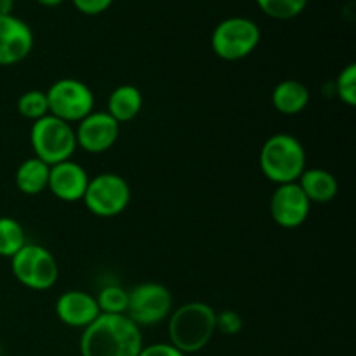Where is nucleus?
<instances>
[{"label":"nucleus","instance_id":"nucleus-1","mask_svg":"<svg viewBox=\"0 0 356 356\" xmlns=\"http://www.w3.org/2000/svg\"><path fill=\"white\" fill-rule=\"evenodd\" d=\"M143 332L127 315H99L82 330L80 356H138Z\"/></svg>","mask_w":356,"mask_h":356},{"label":"nucleus","instance_id":"nucleus-2","mask_svg":"<svg viewBox=\"0 0 356 356\" xmlns=\"http://www.w3.org/2000/svg\"><path fill=\"white\" fill-rule=\"evenodd\" d=\"M216 332V309L204 301L184 302L174 308L167 318L169 343L184 355L207 348Z\"/></svg>","mask_w":356,"mask_h":356},{"label":"nucleus","instance_id":"nucleus-3","mask_svg":"<svg viewBox=\"0 0 356 356\" xmlns=\"http://www.w3.org/2000/svg\"><path fill=\"white\" fill-rule=\"evenodd\" d=\"M308 165L302 143L296 136L278 132L263 143L259 152V167L263 176L273 184L298 183Z\"/></svg>","mask_w":356,"mask_h":356},{"label":"nucleus","instance_id":"nucleus-4","mask_svg":"<svg viewBox=\"0 0 356 356\" xmlns=\"http://www.w3.org/2000/svg\"><path fill=\"white\" fill-rule=\"evenodd\" d=\"M30 146L33 156L47 165L72 160L76 152L75 127L54 115H45L40 120L31 122Z\"/></svg>","mask_w":356,"mask_h":356},{"label":"nucleus","instance_id":"nucleus-5","mask_svg":"<svg viewBox=\"0 0 356 356\" xmlns=\"http://www.w3.org/2000/svg\"><path fill=\"white\" fill-rule=\"evenodd\" d=\"M261 42V28L250 17L232 16L219 21L211 35V49L222 61L249 58Z\"/></svg>","mask_w":356,"mask_h":356},{"label":"nucleus","instance_id":"nucleus-6","mask_svg":"<svg viewBox=\"0 0 356 356\" xmlns=\"http://www.w3.org/2000/svg\"><path fill=\"white\" fill-rule=\"evenodd\" d=\"M10 271L23 287L44 292L56 285L59 266L51 250L38 243H26L14 257H10Z\"/></svg>","mask_w":356,"mask_h":356},{"label":"nucleus","instance_id":"nucleus-7","mask_svg":"<svg viewBox=\"0 0 356 356\" xmlns=\"http://www.w3.org/2000/svg\"><path fill=\"white\" fill-rule=\"evenodd\" d=\"M132 200L131 184L124 176L103 172L90 177L82 202L87 211L96 218H117Z\"/></svg>","mask_w":356,"mask_h":356},{"label":"nucleus","instance_id":"nucleus-8","mask_svg":"<svg viewBox=\"0 0 356 356\" xmlns=\"http://www.w3.org/2000/svg\"><path fill=\"white\" fill-rule=\"evenodd\" d=\"M49 115L61 118L68 124H79L94 111L96 96L86 82L79 79H59L47 90Z\"/></svg>","mask_w":356,"mask_h":356},{"label":"nucleus","instance_id":"nucleus-9","mask_svg":"<svg viewBox=\"0 0 356 356\" xmlns=\"http://www.w3.org/2000/svg\"><path fill=\"white\" fill-rule=\"evenodd\" d=\"M174 309V299L169 289L159 282H143L129 291L125 315L141 329L167 322Z\"/></svg>","mask_w":356,"mask_h":356},{"label":"nucleus","instance_id":"nucleus-10","mask_svg":"<svg viewBox=\"0 0 356 356\" xmlns=\"http://www.w3.org/2000/svg\"><path fill=\"white\" fill-rule=\"evenodd\" d=\"M76 146L90 155H101L115 146L120 138V124L106 111H96L87 115L75 127Z\"/></svg>","mask_w":356,"mask_h":356},{"label":"nucleus","instance_id":"nucleus-11","mask_svg":"<svg viewBox=\"0 0 356 356\" xmlns=\"http://www.w3.org/2000/svg\"><path fill=\"white\" fill-rule=\"evenodd\" d=\"M312 212V202L299 183L278 184L270 198V214L280 228L296 229L306 222Z\"/></svg>","mask_w":356,"mask_h":356},{"label":"nucleus","instance_id":"nucleus-12","mask_svg":"<svg viewBox=\"0 0 356 356\" xmlns=\"http://www.w3.org/2000/svg\"><path fill=\"white\" fill-rule=\"evenodd\" d=\"M35 37L30 24L9 14L0 16V66H14L33 51Z\"/></svg>","mask_w":356,"mask_h":356},{"label":"nucleus","instance_id":"nucleus-13","mask_svg":"<svg viewBox=\"0 0 356 356\" xmlns=\"http://www.w3.org/2000/svg\"><path fill=\"white\" fill-rule=\"evenodd\" d=\"M54 312L63 325L80 330L89 327L101 315L96 296L87 291H76V289L65 291L56 299Z\"/></svg>","mask_w":356,"mask_h":356},{"label":"nucleus","instance_id":"nucleus-14","mask_svg":"<svg viewBox=\"0 0 356 356\" xmlns=\"http://www.w3.org/2000/svg\"><path fill=\"white\" fill-rule=\"evenodd\" d=\"M89 181V174L79 162L66 160V162L51 165L47 190L58 200L73 204V202H82Z\"/></svg>","mask_w":356,"mask_h":356},{"label":"nucleus","instance_id":"nucleus-15","mask_svg":"<svg viewBox=\"0 0 356 356\" xmlns=\"http://www.w3.org/2000/svg\"><path fill=\"white\" fill-rule=\"evenodd\" d=\"M298 183L312 204H329L339 191L336 176L322 167H306Z\"/></svg>","mask_w":356,"mask_h":356},{"label":"nucleus","instance_id":"nucleus-16","mask_svg":"<svg viewBox=\"0 0 356 356\" xmlns=\"http://www.w3.org/2000/svg\"><path fill=\"white\" fill-rule=\"evenodd\" d=\"M271 103L278 113L294 117V115L302 113L309 104V90L299 80H282L271 92Z\"/></svg>","mask_w":356,"mask_h":356},{"label":"nucleus","instance_id":"nucleus-17","mask_svg":"<svg viewBox=\"0 0 356 356\" xmlns=\"http://www.w3.org/2000/svg\"><path fill=\"white\" fill-rule=\"evenodd\" d=\"M143 110V94L132 83H124V86H118L111 90V94L108 96V104H106V113L111 118L118 122V124H125V122H131L141 113Z\"/></svg>","mask_w":356,"mask_h":356},{"label":"nucleus","instance_id":"nucleus-18","mask_svg":"<svg viewBox=\"0 0 356 356\" xmlns=\"http://www.w3.org/2000/svg\"><path fill=\"white\" fill-rule=\"evenodd\" d=\"M49 172H51V165L38 160L37 156H30L17 165L16 174H14V184L19 193L26 195V197H35L47 190Z\"/></svg>","mask_w":356,"mask_h":356},{"label":"nucleus","instance_id":"nucleus-19","mask_svg":"<svg viewBox=\"0 0 356 356\" xmlns=\"http://www.w3.org/2000/svg\"><path fill=\"white\" fill-rule=\"evenodd\" d=\"M26 243L23 225L10 216H0V257L10 259Z\"/></svg>","mask_w":356,"mask_h":356},{"label":"nucleus","instance_id":"nucleus-20","mask_svg":"<svg viewBox=\"0 0 356 356\" xmlns=\"http://www.w3.org/2000/svg\"><path fill=\"white\" fill-rule=\"evenodd\" d=\"M101 315H125L129 305V291L120 285H104L96 294Z\"/></svg>","mask_w":356,"mask_h":356},{"label":"nucleus","instance_id":"nucleus-21","mask_svg":"<svg viewBox=\"0 0 356 356\" xmlns=\"http://www.w3.org/2000/svg\"><path fill=\"white\" fill-rule=\"evenodd\" d=\"M17 113L26 120H40L45 115H49V103H47V94L44 90L31 89L26 92L21 94L17 97L16 103Z\"/></svg>","mask_w":356,"mask_h":356},{"label":"nucleus","instance_id":"nucleus-22","mask_svg":"<svg viewBox=\"0 0 356 356\" xmlns=\"http://www.w3.org/2000/svg\"><path fill=\"white\" fill-rule=\"evenodd\" d=\"M309 0H256L257 7L268 17L277 21H289L298 17L306 9Z\"/></svg>","mask_w":356,"mask_h":356},{"label":"nucleus","instance_id":"nucleus-23","mask_svg":"<svg viewBox=\"0 0 356 356\" xmlns=\"http://www.w3.org/2000/svg\"><path fill=\"white\" fill-rule=\"evenodd\" d=\"M334 89H336L337 97L343 101L346 106L353 108L356 104V65L350 63L344 66L337 75L336 82H334Z\"/></svg>","mask_w":356,"mask_h":356},{"label":"nucleus","instance_id":"nucleus-24","mask_svg":"<svg viewBox=\"0 0 356 356\" xmlns=\"http://www.w3.org/2000/svg\"><path fill=\"white\" fill-rule=\"evenodd\" d=\"M243 318L235 309H222L216 313V330H219L225 336H236L242 332Z\"/></svg>","mask_w":356,"mask_h":356},{"label":"nucleus","instance_id":"nucleus-25","mask_svg":"<svg viewBox=\"0 0 356 356\" xmlns=\"http://www.w3.org/2000/svg\"><path fill=\"white\" fill-rule=\"evenodd\" d=\"M115 0H72L73 7L86 16H99L106 13Z\"/></svg>","mask_w":356,"mask_h":356},{"label":"nucleus","instance_id":"nucleus-26","mask_svg":"<svg viewBox=\"0 0 356 356\" xmlns=\"http://www.w3.org/2000/svg\"><path fill=\"white\" fill-rule=\"evenodd\" d=\"M138 356H188L183 351L177 350L176 346L167 341V343H153L148 346H143V350L139 351Z\"/></svg>","mask_w":356,"mask_h":356},{"label":"nucleus","instance_id":"nucleus-27","mask_svg":"<svg viewBox=\"0 0 356 356\" xmlns=\"http://www.w3.org/2000/svg\"><path fill=\"white\" fill-rule=\"evenodd\" d=\"M14 0H0V16H9L13 14Z\"/></svg>","mask_w":356,"mask_h":356},{"label":"nucleus","instance_id":"nucleus-28","mask_svg":"<svg viewBox=\"0 0 356 356\" xmlns=\"http://www.w3.org/2000/svg\"><path fill=\"white\" fill-rule=\"evenodd\" d=\"M35 2L40 3L42 7H58V6H61L65 0H35Z\"/></svg>","mask_w":356,"mask_h":356},{"label":"nucleus","instance_id":"nucleus-29","mask_svg":"<svg viewBox=\"0 0 356 356\" xmlns=\"http://www.w3.org/2000/svg\"><path fill=\"white\" fill-rule=\"evenodd\" d=\"M0 356H2V350H0Z\"/></svg>","mask_w":356,"mask_h":356}]
</instances>
